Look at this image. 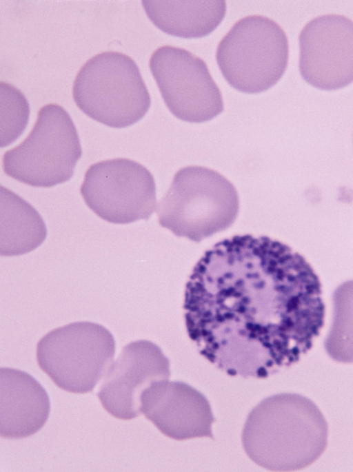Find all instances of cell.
Here are the masks:
<instances>
[{
	"label": "cell",
	"mask_w": 353,
	"mask_h": 472,
	"mask_svg": "<svg viewBox=\"0 0 353 472\" xmlns=\"http://www.w3.org/2000/svg\"><path fill=\"white\" fill-rule=\"evenodd\" d=\"M183 309L199 353L243 378H265L298 362L325 319L321 284L305 258L251 234L205 252L187 282Z\"/></svg>",
	"instance_id": "obj_1"
},
{
	"label": "cell",
	"mask_w": 353,
	"mask_h": 472,
	"mask_svg": "<svg viewBox=\"0 0 353 472\" xmlns=\"http://www.w3.org/2000/svg\"><path fill=\"white\" fill-rule=\"evenodd\" d=\"M327 437V421L310 399L281 393L252 409L241 438L245 453L257 465L271 471H294L321 456Z\"/></svg>",
	"instance_id": "obj_2"
},
{
	"label": "cell",
	"mask_w": 353,
	"mask_h": 472,
	"mask_svg": "<svg viewBox=\"0 0 353 472\" xmlns=\"http://www.w3.org/2000/svg\"><path fill=\"white\" fill-rule=\"evenodd\" d=\"M239 209L231 182L215 170L191 165L176 172L155 211L161 227L199 243L230 227Z\"/></svg>",
	"instance_id": "obj_3"
},
{
	"label": "cell",
	"mask_w": 353,
	"mask_h": 472,
	"mask_svg": "<svg viewBox=\"0 0 353 472\" xmlns=\"http://www.w3.org/2000/svg\"><path fill=\"white\" fill-rule=\"evenodd\" d=\"M72 96L84 114L114 128L134 124L151 103L136 62L114 51L99 53L83 64L74 81Z\"/></svg>",
	"instance_id": "obj_4"
},
{
	"label": "cell",
	"mask_w": 353,
	"mask_h": 472,
	"mask_svg": "<svg viewBox=\"0 0 353 472\" xmlns=\"http://www.w3.org/2000/svg\"><path fill=\"white\" fill-rule=\"evenodd\" d=\"M288 58L285 32L276 21L261 15L237 21L216 51L224 79L235 90L248 94L274 86L285 73Z\"/></svg>",
	"instance_id": "obj_5"
},
{
	"label": "cell",
	"mask_w": 353,
	"mask_h": 472,
	"mask_svg": "<svg viewBox=\"0 0 353 472\" xmlns=\"http://www.w3.org/2000/svg\"><path fill=\"white\" fill-rule=\"evenodd\" d=\"M81 154L70 116L61 106L50 103L39 110L23 141L5 152L2 167L6 175L21 183L50 187L72 178Z\"/></svg>",
	"instance_id": "obj_6"
},
{
	"label": "cell",
	"mask_w": 353,
	"mask_h": 472,
	"mask_svg": "<svg viewBox=\"0 0 353 472\" xmlns=\"http://www.w3.org/2000/svg\"><path fill=\"white\" fill-rule=\"evenodd\" d=\"M115 342L103 326L88 321L56 328L37 345V361L60 389L74 393L90 392L113 360Z\"/></svg>",
	"instance_id": "obj_7"
},
{
	"label": "cell",
	"mask_w": 353,
	"mask_h": 472,
	"mask_svg": "<svg viewBox=\"0 0 353 472\" xmlns=\"http://www.w3.org/2000/svg\"><path fill=\"white\" fill-rule=\"evenodd\" d=\"M80 192L94 213L115 224L148 220L157 207L153 176L145 166L128 158L109 159L90 165Z\"/></svg>",
	"instance_id": "obj_8"
},
{
	"label": "cell",
	"mask_w": 353,
	"mask_h": 472,
	"mask_svg": "<svg viewBox=\"0 0 353 472\" xmlns=\"http://www.w3.org/2000/svg\"><path fill=\"white\" fill-rule=\"evenodd\" d=\"M149 67L165 104L177 119L203 123L223 111L221 92L206 63L191 52L161 46L152 54Z\"/></svg>",
	"instance_id": "obj_9"
},
{
	"label": "cell",
	"mask_w": 353,
	"mask_h": 472,
	"mask_svg": "<svg viewBox=\"0 0 353 472\" xmlns=\"http://www.w3.org/2000/svg\"><path fill=\"white\" fill-rule=\"evenodd\" d=\"M299 71L314 88L334 90L353 82V21L336 14L319 16L301 31Z\"/></svg>",
	"instance_id": "obj_10"
},
{
	"label": "cell",
	"mask_w": 353,
	"mask_h": 472,
	"mask_svg": "<svg viewBox=\"0 0 353 472\" xmlns=\"http://www.w3.org/2000/svg\"><path fill=\"white\" fill-rule=\"evenodd\" d=\"M170 376V361L158 345L146 340L133 341L110 365L97 395L112 416L134 419L141 414L143 392L153 382Z\"/></svg>",
	"instance_id": "obj_11"
},
{
	"label": "cell",
	"mask_w": 353,
	"mask_h": 472,
	"mask_svg": "<svg viewBox=\"0 0 353 472\" xmlns=\"http://www.w3.org/2000/svg\"><path fill=\"white\" fill-rule=\"evenodd\" d=\"M141 411L165 436L179 441L213 439L215 422L205 396L181 381H154L142 393Z\"/></svg>",
	"instance_id": "obj_12"
},
{
	"label": "cell",
	"mask_w": 353,
	"mask_h": 472,
	"mask_svg": "<svg viewBox=\"0 0 353 472\" xmlns=\"http://www.w3.org/2000/svg\"><path fill=\"white\" fill-rule=\"evenodd\" d=\"M48 395L29 373L12 368L0 369V435L21 439L38 432L50 413Z\"/></svg>",
	"instance_id": "obj_13"
},
{
	"label": "cell",
	"mask_w": 353,
	"mask_h": 472,
	"mask_svg": "<svg viewBox=\"0 0 353 472\" xmlns=\"http://www.w3.org/2000/svg\"><path fill=\"white\" fill-rule=\"evenodd\" d=\"M152 23L163 32L181 38H201L212 32L226 12L223 0L142 1Z\"/></svg>",
	"instance_id": "obj_14"
},
{
	"label": "cell",
	"mask_w": 353,
	"mask_h": 472,
	"mask_svg": "<svg viewBox=\"0 0 353 472\" xmlns=\"http://www.w3.org/2000/svg\"><path fill=\"white\" fill-rule=\"evenodd\" d=\"M0 254L19 256L38 247L47 229L39 212L14 192L1 185Z\"/></svg>",
	"instance_id": "obj_15"
},
{
	"label": "cell",
	"mask_w": 353,
	"mask_h": 472,
	"mask_svg": "<svg viewBox=\"0 0 353 472\" xmlns=\"http://www.w3.org/2000/svg\"><path fill=\"white\" fill-rule=\"evenodd\" d=\"M332 300V322L324 347L334 360L353 363V280L341 284Z\"/></svg>",
	"instance_id": "obj_16"
},
{
	"label": "cell",
	"mask_w": 353,
	"mask_h": 472,
	"mask_svg": "<svg viewBox=\"0 0 353 472\" xmlns=\"http://www.w3.org/2000/svg\"><path fill=\"white\" fill-rule=\"evenodd\" d=\"M1 147L12 143L23 132L28 121L30 107L22 92L13 85L1 82Z\"/></svg>",
	"instance_id": "obj_17"
}]
</instances>
